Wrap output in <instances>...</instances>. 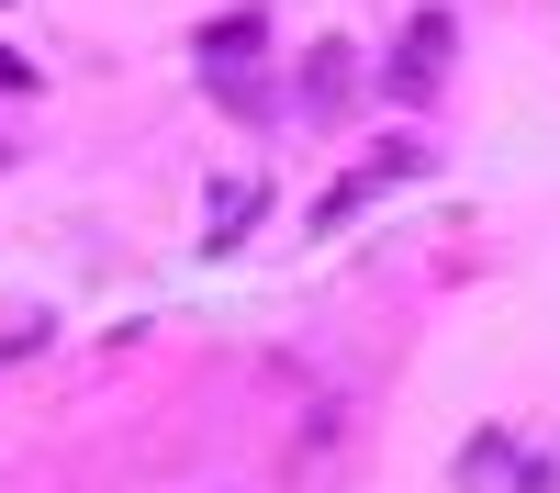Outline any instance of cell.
<instances>
[{
  "instance_id": "cell-2",
  "label": "cell",
  "mask_w": 560,
  "mask_h": 493,
  "mask_svg": "<svg viewBox=\"0 0 560 493\" xmlns=\"http://www.w3.org/2000/svg\"><path fill=\"white\" fill-rule=\"evenodd\" d=\"M303 102L314 113H348L359 102V57H348V45H314V57H303Z\"/></svg>"
},
{
  "instance_id": "cell-4",
  "label": "cell",
  "mask_w": 560,
  "mask_h": 493,
  "mask_svg": "<svg viewBox=\"0 0 560 493\" xmlns=\"http://www.w3.org/2000/svg\"><path fill=\"white\" fill-rule=\"evenodd\" d=\"M0 90H34V68H23V57H12V45H0Z\"/></svg>"
},
{
  "instance_id": "cell-3",
  "label": "cell",
  "mask_w": 560,
  "mask_h": 493,
  "mask_svg": "<svg viewBox=\"0 0 560 493\" xmlns=\"http://www.w3.org/2000/svg\"><path fill=\"white\" fill-rule=\"evenodd\" d=\"M258 45H269V12H224V23H202V57H213V68H224V57L247 68Z\"/></svg>"
},
{
  "instance_id": "cell-1",
  "label": "cell",
  "mask_w": 560,
  "mask_h": 493,
  "mask_svg": "<svg viewBox=\"0 0 560 493\" xmlns=\"http://www.w3.org/2000/svg\"><path fill=\"white\" fill-rule=\"evenodd\" d=\"M438 68H448V12H415V34L393 45V102H427Z\"/></svg>"
}]
</instances>
